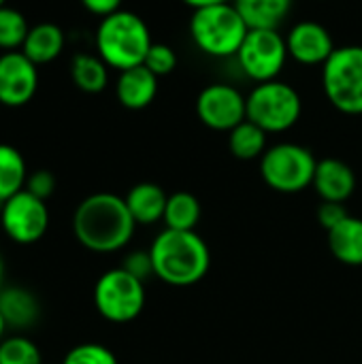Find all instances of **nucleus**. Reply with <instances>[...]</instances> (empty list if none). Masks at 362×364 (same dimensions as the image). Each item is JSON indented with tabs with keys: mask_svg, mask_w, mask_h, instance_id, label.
Instances as JSON below:
<instances>
[{
	"mask_svg": "<svg viewBox=\"0 0 362 364\" xmlns=\"http://www.w3.org/2000/svg\"><path fill=\"white\" fill-rule=\"evenodd\" d=\"M303 113L299 92L280 81L258 83L247 96V119L260 126L267 134L290 130Z\"/></svg>",
	"mask_w": 362,
	"mask_h": 364,
	"instance_id": "0eeeda50",
	"label": "nucleus"
},
{
	"mask_svg": "<svg viewBox=\"0 0 362 364\" xmlns=\"http://www.w3.org/2000/svg\"><path fill=\"white\" fill-rule=\"evenodd\" d=\"M62 364H119L117 356L102 343H81L75 346Z\"/></svg>",
	"mask_w": 362,
	"mask_h": 364,
	"instance_id": "bb28decb",
	"label": "nucleus"
},
{
	"mask_svg": "<svg viewBox=\"0 0 362 364\" xmlns=\"http://www.w3.org/2000/svg\"><path fill=\"white\" fill-rule=\"evenodd\" d=\"M318 160L314 154L297 143H277L260 158V175L269 188L282 194L303 192L314 183Z\"/></svg>",
	"mask_w": 362,
	"mask_h": 364,
	"instance_id": "423d86ee",
	"label": "nucleus"
},
{
	"mask_svg": "<svg viewBox=\"0 0 362 364\" xmlns=\"http://www.w3.org/2000/svg\"><path fill=\"white\" fill-rule=\"evenodd\" d=\"M81 4H83L90 13L100 15V17H107V15L119 11L122 0H81Z\"/></svg>",
	"mask_w": 362,
	"mask_h": 364,
	"instance_id": "2f4dec72",
	"label": "nucleus"
},
{
	"mask_svg": "<svg viewBox=\"0 0 362 364\" xmlns=\"http://www.w3.org/2000/svg\"><path fill=\"white\" fill-rule=\"evenodd\" d=\"M28 32L30 26L17 9L0 6V49L19 51Z\"/></svg>",
	"mask_w": 362,
	"mask_h": 364,
	"instance_id": "393cba45",
	"label": "nucleus"
},
{
	"mask_svg": "<svg viewBox=\"0 0 362 364\" xmlns=\"http://www.w3.org/2000/svg\"><path fill=\"white\" fill-rule=\"evenodd\" d=\"M228 147L237 160H256L267 151V132L245 119L228 132Z\"/></svg>",
	"mask_w": 362,
	"mask_h": 364,
	"instance_id": "5701e85b",
	"label": "nucleus"
},
{
	"mask_svg": "<svg viewBox=\"0 0 362 364\" xmlns=\"http://www.w3.org/2000/svg\"><path fill=\"white\" fill-rule=\"evenodd\" d=\"M322 85L331 105L346 115L362 113V47H337L322 66Z\"/></svg>",
	"mask_w": 362,
	"mask_h": 364,
	"instance_id": "39448f33",
	"label": "nucleus"
},
{
	"mask_svg": "<svg viewBox=\"0 0 362 364\" xmlns=\"http://www.w3.org/2000/svg\"><path fill=\"white\" fill-rule=\"evenodd\" d=\"M0 226L4 235L19 245H32L41 241L49 228L47 200L36 198L23 188L21 192L2 203Z\"/></svg>",
	"mask_w": 362,
	"mask_h": 364,
	"instance_id": "9d476101",
	"label": "nucleus"
},
{
	"mask_svg": "<svg viewBox=\"0 0 362 364\" xmlns=\"http://www.w3.org/2000/svg\"><path fill=\"white\" fill-rule=\"evenodd\" d=\"M318 196L326 203H346L356 190V175L354 171L337 158L318 160L314 183Z\"/></svg>",
	"mask_w": 362,
	"mask_h": 364,
	"instance_id": "4468645a",
	"label": "nucleus"
},
{
	"mask_svg": "<svg viewBox=\"0 0 362 364\" xmlns=\"http://www.w3.org/2000/svg\"><path fill=\"white\" fill-rule=\"evenodd\" d=\"M64 43H66V38H64L62 28L55 26V23L45 21V23H36V26L30 28V32H28V36H26L19 51L28 60H32L36 66H41V64L53 62L62 53Z\"/></svg>",
	"mask_w": 362,
	"mask_h": 364,
	"instance_id": "f3484780",
	"label": "nucleus"
},
{
	"mask_svg": "<svg viewBox=\"0 0 362 364\" xmlns=\"http://www.w3.org/2000/svg\"><path fill=\"white\" fill-rule=\"evenodd\" d=\"M0 364H45L38 346L23 337L11 335L0 341Z\"/></svg>",
	"mask_w": 362,
	"mask_h": 364,
	"instance_id": "a878e982",
	"label": "nucleus"
},
{
	"mask_svg": "<svg viewBox=\"0 0 362 364\" xmlns=\"http://www.w3.org/2000/svg\"><path fill=\"white\" fill-rule=\"evenodd\" d=\"M70 77L73 83L87 94H98L109 83V66L100 55L90 53H77L70 64Z\"/></svg>",
	"mask_w": 362,
	"mask_h": 364,
	"instance_id": "412c9836",
	"label": "nucleus"
},
{
	"mask_svg": "<svg viewBox=\"0 0 362 364\" xmlns=\"http://www.w3.org/2000/svg\"><path fill=\"white\" fill-rule=\"evenodd\" d=\"M331 254L346 267H362V220L348 215L326 232Z\"/></svg>",
	"mask_w": 362,
	"mask_h": 364,
	"instance_id": "aec40b11",
	"label": "nucleus"
},
{
	"mask_svg": "<svg viewBox=\"0 0 362 364\" xmlns=\"http://www.w3.org/2000/svg\"><path fill=\"white\" fill-rule=\"evenodd\" d=\"M151 34L147 23L132 11H115L100 19L96 30V49L107 66L122 70L141 66L149 47Z\"/></svg>",
	"mask_w": 362,
	"mask_h": 364,
	"instance_id": "7ed1b4c3",
	"label": "nucleus"
},
{
	"mask_svg": "<svg viewBox=\"0 0 362 364\" xmlns=\"http://www.w3.org/2000/svg\"><path fill=\"white\" fill-rule=\"evenodd\" d=\"M49 364H53V363H49Z\"/></svg>",
	"mask_w": 362,
	"mask_h": 364,
	"instance_id": "e433bc0d",
	"label": "nucleus"
},
{
	"mask_svg": "<svg viewBox=\"0 0 362 364\" xmlns=\"http://www.w3.org/2000/svg\"><path fill=\"white\" fill-rule=\"evenodd\" d=\"M250 28L233 2L196 9L190 17L194 45L211 58H233L241 49Z\"/></svg>",
	"mask_w": 362,
	"mask_h": 364,
	"instance_id": "20e7f679",
	"label": "nucleus"
},
{
	"mask_svg": "<svg viewBox=\"0 0 362 364\" xmlns=\"http://www.w3.org/2000/svg\"><path fill=\"white\" fill-rule=\"evenodd\" d=\"M288 55L305 66H318L333 55L337 49L331 32L318 21H299L286 36Z\"/></svg>",
	"mask_w": 362,
	"mask_h": 364,
	"instance_id": "ddd939ff",
	"label": "nucleus"
},
{
	"mask_svg": "<svg viewBox=\"0 0 362 364\" xmlns=\"http://www.w3.org/2000/svg\"><path fill=\"white\" fill-rule=\"evenodd\" d=\"M143 66L149 68L156 77H164V75L175 70L177 53L164 43H151V47H149V51H147V55L143 60Z\"/></svg>",
	"mask_w": 362,
	"mask_h": 364,
	"instance_id": "cd10ccee",
	"label": "nucleus"
},
{
	"mask_svg": "<svg viewBox=\"0 0 362 364\" xmlns=\"http://www.w3.org/2000/svg\"><path fill=\"white\" fill-rule=\"evenodd\" d=\"M250 30H277L292 9V0H233Z\"/></svg>",
	"mask_w": 362,
	"mask_h": 364,
	"instance_id": "6ab92c4d",
	"label": "nucleus"
},
{
	"mask_svg": "<svg viewBox=\"0 0 362 364\" xmlns=\"http://www.w3.org/2000/svg\"><path fill=\"white\" fill-rule=\"evenodd\" d=\"M348 215L350 213L346 211L344 203H326V200H322V205L318 207V222L326 232L333 230L337 224H341Z\"/></svg>",
	"mask_w": 362,
	"mask_h": 364,
	"instance_id": "7c9ffc66",
	"label": "nucleus"
},
{
	"mask_svg": "<svg viewBox=\"0 0 362 364\" xmlns=\"http://www.w3.org/2000/svg\"><path fill=\"white\" fill-rule=\"evenodd\" d=\"M9 326H6V322H4V318H2V314H0V341L4 339V331H6Z\"/></svg>",
	"mask_w": 362,
	"mask_h": 364,
	"instance_id": "72a5a7b5",
	"label": "nucleus"
},
{
	"mask_svg": "<svg viewBox=\"0 0 362 364\" xmlns=\"http://www.w3.org/2000/svg\"><path fill=\"white\" fill-rule=\"evenodd\" d=\"M0 314L6 326L23 331V328H30L38 320L41 307L32 292H28L26 288L13 286V288L0 290Z\"/></svg>",
	"mask_w": 362,
	"mask_h": 364,
	"instance_id": "a211bd4d",
	"label": "nucleus"
},
{
	"mask_svg": "<svg viewBox=\"0 0 362 364\" xmlns=\"http://www.w3.org/2000/svg\"><path fill=\"white\" fill-rule=\"evenodd\" d=\"M38 87V70L21 51H4L0 55V105L23 107Z\"/></svg>",
	"mask_w": 362,
	"mask_h": 364,
	"instance_id": "f8f14e48",
	"label": "nucleus"
},
{
	"mask_svg": "<svg viewBox=\"0 0 362 364\" xmlns=\"http://www.w3.org/2000/svg\"><path fill=\"white\" fill-rule=\"evenodd\" d=\"M196 115L207 128L230 132L247 119V96H243L235 85L211 83L196 98Z\"/></svg>",
	"mask_w": 362,
	"mask_h": 364,
	"instance_id": "9b49d317",
	"label": "nucleus"
},
{
	"mask_svg": "<svg viewBox=\"0 0 362 364\" xmlns=\"http://www.w3.org/2000/svg\"><path fill=\"white\" fill-rule=\"evenodd\" d=\"M235 58L245 77L256 83H267L280 77L290 55L286 36L277 30H250Z\"/></svg>",
	"mask_w": 362,
	"mask_h": 364,
	"instance_id": "1a4fd4ad",
	"label": "nucleus"
},
{
	"mask_svg": "<svg viewBox=\"0 0 362 364\" xmlns=\"http://www.w3.org/2000/svg\"><path fill=\"white\" fill-rule=\"evenodd\" d=\"M124 200L137 224H156L164 218L169 196L160 186L151 181H143L132 186L130 192L124 196Z\"/></svg>",
	"mask_w": 362,
	"mask_h": 364,
	"instance_id": "dca6fc26",
	"label": "nucleus"
},
{
	"mask_svg": "<svg viewBox=\"0 0 362 364\" xmlns=\"http://www.w3.org/2000/svg\"><path fill=\"white\" fill-rule=\"evenodd\" d=\"M183 2L196 11V9H205V6H213V4H226V2H233V0H183Z\"/></svg>",
	"mask_w": 362,
	"mask_h": 364,
	"instance_id": "473e14b6",
	"label": "nucleus"
},
{
	"mask_svg": "<svg viewBox=\"0 0 362 364\" xmlns=\"http://www.w3.org/2000/svg\"><path fill=\"white\" fill-rule=\"evenodd\" d=\"M94 305L105 320L128 324L143 314L145 284L122 267L111 269L102 273L94 286Z\"/></svg>",
	"mask_w": 362,
	"mask_h": 364,
	"instance_id": "6e6552de",
	"label": "nucleus"
},
{
	"mask_svg": "<svg viewBox=\"0 0 362 364\" xmlns=\"http://www.w3.org/2000/svg\"><path fill=\"white\" fill-rule=\"evenodd\" d=\"M122 269H126L130 275H134L137 279H141L143 284L154 275V262H151V254L147 252H132L126 256Z\"/></svg>",
	"mask_w": 362,
	"mask_h": 364,
	"instance_id": "c85d7f7f",
	"label": "nucleus"
},
{
	"mask_svg": "<svg viewBox=\"0 0 362 364\" xmlns=\"http://www.w3.org/2000/svg\"><path fill=\"white\" fill-rule=\"evenodd\" d=\"M28 181L23 156L6 143H0V205L21 192Z\"/></svg>",
	"mask_w": 362,
	"mask_h": 364,
	"instance_id": "4be33fe9",
	"label": "nucleus"
},
{
	"mask_svg": "<svg viewBox=\"0 0 362 364\" xmlns=\"http://www.w3.org/2000/svg\"><path fill=\"white\" fill-rule=\"evenodd\" d=\"M115 94L126 109L141 111L154 102L158 94V77L143 64L122 70L115 83Z\"/></svg>",
	"mask_w": 362,
	"mask_h": 364,
	"instance_id": "2eb2a0df",
	"label": "nucleus"
},
{
	"mask_svg": "<svg viewBox=\"0 0 362 364\" xmlns=\"http://www.w3.org/2000/svg\"><path fill=\"white\" fill-rule=\"evenodd\" d=\"M2 279H4V260H2V254H0V290H2Z\"/></svg>",
	"mask_w": 362,
	"mask_h": 364,
	"instance_id": "f704fd0d",
	"label": "nucleus"
},
{
	"mask_svg": "<svg viewBox=\"0 0 362 364\" xmlns=\"http://www.w3.org/2000/svg\"><path fill=\"white\" fill-rule=\"evenodd\" d=\"M154 275L173 288L198 284L211 267V252L205 239L194 230L164 228L149 247Z\"/></svg>",
	"mask_w": 362,
	"mask_h": 364,
	"instance_id": "f03ea898",
	"label": "nucleus"
},
{
	"mask_svg": "<svg viewBox=\"0 0 362 364\" xmlns=\"http://www.w3.org/2000/svg\"><path fill=\"white\" fill-rule=\"evenodd\" d=\"M26 190L41 200H47L55 192V177L49 171H34L28 175Z\"/></svg>",
	"mask_w": 362,
	"mask_h": 364,
	"instance_id": "c756f323",
	"label": "nucleus"
},
{
	"mask_svg": "<svg viewBox=\"0 0 362 364\" xmlns=\"http://www.w3.org/2000/svg\"><path fill=\"white\" fill-rule=\"evenodd\" d=\"M134 218L122 196L98 192L83 198L73 213L75 239L90 252L113 254L126 247L134 235Z\"/></svg>",
	"mask_w": 362,
	"mask_h": 364,
	"instance_id": "f257e3e1",
	"label": "nucleus"
},
{
	"mask_svg": "<svg viewBox=\"0 0 362 364\" xmlns=\"http://www.w3.org/2000/svg\"><path fill=\"white\" fill-rule=\"evenodd\" d=\"M164 224L171 230H194L201 220V203L190 192H175L166 200Z\"/></svg>",
	"mask_w": 362,
	"mask_h": 364,
	"instance_id": "b1692460",
	"label": "nucleus"
},
{
	"mask_svg": "<svg viewBox=\"0 0 362 364\" xmlns=\"http://www.w3.org/2000/svg\"><path fill=\"white\" fill-rule=\"evenodd\" d=\"M4 2H6V0H0V6H4Z\"/></svg>",
	"mask_w": 362,
	"mask_h": 364,
	"instance_id": "c9c22d12",
	"label": "nucleus"
}]
</instances>
